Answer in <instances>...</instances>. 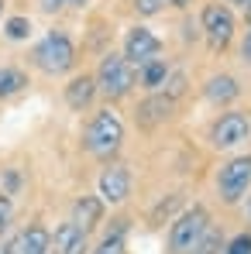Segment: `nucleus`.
Instances as JSON below:
<instances>
[{
    "mask_svg": "<svg viewBox=\"0 0 251 254\" xmlns=\"http://www.w3.org/2000/svg\"><path fill=\"white\" fill-rule=\"evenodd\" d=\"M131 196V172L124 165H110L100 175V199L103 203H124Z\"/></svg>",
    "mask_w": 251,
    "mask_h": 254,
    "instance_id": "9d476101",
    "label": "nucleus"
},
{
    "mask_svg": "<svg viewBox=\"0 0 251 254\" xmlns=\"http://www.w3.org/2000/svg\"><path fill=\"white\" fill-rule=\"evenodd\" d=\"M241 55H245V62H251V28H248V35H245V45H241Z\"/></svg>",
    "mask_w": 251,
    "mask_h": 254,
    "instance_id": "cd10ccee",
    "label": "nucleus"
},
{
    "mask_svg": "<svg viewBox=\"0 0 251 254\" xmlns=\"http://www.w3.org/2000/svg\"><path fill=\"white\" fill-rule=\"evenodd\" d=\"M162 52V42L148 31V28H131L124 38V59L131 65H145L148 59H159Z\"/></svg>",
    "mask_w": 251,
    "mask_h": 254,
    "instance_id": "6e6552de",
    "label": "nucleus"
},
{
    "mask_svg": "<svg viewBox=\"0 0 251 254\" xmlns=\"http://www.w3.org/2000/svg\"><path fill=\"white\" fill-rule=\"evenodd\" d=\"M200 24H203V35H207L213 52H224L231 45V38H234V14L224 3H207Z\"/></svg>",
    "mask_w": 251,
    "mask_h": 254,
    "instance_id": "423d86ee",
    "label": "nucleus"
},
{
    "mask_svg": "<svg viewBox=\"0 0 251 254\" xmlns=\"http://www.w3.org/2000/svg\"><path fill=\"white\" fill-rule=\"evenodd\" d=\"M3 35H7L10 42H24V38L31 35V21H28V17H7Z\"/></svg>",
    "mask_w": 251,
    "mask_h": 254,
    "instance_id": "aec40b11",
    "label": "nucleus"
},
{
    "mask_svg": "<svg viewBox=\"0 0 251 254\" xmlns=\"http://www.w3.org/2000/svg\"><path fill=\"white\" fill-rule=\"evenodd\" d=\"M251 186V155H238L217 172V192L224 203H238Z\"/></svg>",
    "mask_w": 251,
    "mask_h": 254,
    "instance_id": "39448f33",
    "label": "nucleus"
},
{
    "mask_svg": "<svg viewBox=\"0 0 251 254\" xmlns=\"http://www.w3.org/2000/svg\"><path fill=\"white\" fill-rule=\"evenodd\" d=\"M248 134H251V121L245 114H238V110L220 114L217 124L210 127V141H213L217 148H238V144L248 141Z\"/></svg>",
    "mask_w": 251,
    "mask_h": 254,
    "instance_id": "0eeeda50",
    "label": "nucleus"
},
{
    "mask_svg": "<svg viewBox=\"0 0 251 254\" xmlns=\"http://www.w3.org/2000/svg\"><path fill=\"white\" fill-rule=\"evenodd\" d=\"M0 14H3V0H0Z\"/></svg>",
    "mask_w": 251,
    "mask_h": 254,
    "instance_id": "473e14b6",
    "label": "nucleus"
},
{
    "mask_svg": "<svg viewBox=\"0 0 251 254\" xmlns=\"http://www.w3.org/2000/svg\"><path fill=\"white\" fill-rule=\"evenodd\" d=\"M245 14H248V21H251V0H245Z\"/></svg>",
    "mask_w": 251,
    "mask_h": 254,
    "instance_id": "7c9ffc66",
    "label": "nucleus"
},
{
    "mask_svg": "<svg viewBox=\"0 0 251 254\" xmlns=\"http://www.w3.org/2000/svg\"><path fill=\"white\" fill-rule=\"evenodd\" d=\"M0 254H17V241H14V237H3V234H0Z\"/></svg>",
    "mask_w": 251,
    "mask_h": 254,
    "instance_id": "bb28decb",
    "label": "nucleus"
},
{
    "mask_svg": "<svg viewBox=\"0 0 251 254\" xmlns=\"http://www.w3.org/2000/svg\"><path fill=\"white\" fill-rule=\"evenodd\" d=\"M24 86H28V76H24L21 69H14V65H0V100L17 96Z\"/></svg>",
    "mask_w": 251,
    "mask_h": 254,
    "instance_id": "f3484780",
    "label": "nucleus"
},
{
    "mask_svg": "<svg viewBox=\"0 0 251 254\" xmlns=\"http://www.w3.org/2000/svg\"><path fill=\"white\" fill-rule=\"evenodd\" d=\"M207 227H210V213L203 206L179 213V220L172 223V234H168V254H189L193 244L207 234Z\"/></svg>",
    "mask_w": 251,
    "mask_h": 254,
    "instance_id": "20e7f679",
    "label": "nucleus"
},
{
    "mask_svg": "<svg viewBox=\"0 0 251 254\" xmlns=\"http://www.w3.org/2000/svg\"><path fill=\"white\" fill-rule=\"evenodd\" d=\"M168 79V65H166V59H148L145 65H138V83L145 86V89H159V86H166Z\"/></svg>",
    "mask_w": 251,
    "mask_h": 254,
    "instance_id": "dca6fc26",
    "label": "nucleus"
},
{
    "mask_svg": "<svg viewBox=\"0 0 251 254\" xmlns=\"http://www.w3.org/2000/svg\"><path fill=\"white\" fill-rule=\"evenodd\" d=\"M172 110H175V100H172L168 93H152V96L138 107V127L152 130V127L166 124L168 117H172Z\"/></svg>",
    "mask_w": 251,
    "mask_h": 254,
    "instance_id": "1a4fd4ad",
    "label": "nucleus"
},
{
    "mask_svg": "<svg viewBox=\"0 0 251 254\" xmlns=\"http://www.w3.org/2000/svg\"><path fill=\"white\" fill-rule=\"evenodd\" d=\"M248 220H251V196H248Z\"/></svg>",
    "mask_w": 251,
    "mask_h": 254,
    "instance_id": "2f4dec72",
    "label": "nucleus"
},
{
    "mask_svg": "<svg viewBox=\"0 0 251 254\" xmlns=\"http://www.w3.org/2000/svg\"><path fill=\"white\" fill-rule=\"evenodd\" d=\"M238 93H241V86L234 76H210L207 79V100L210 103H231V100H238Z\"/></svg>",
    "mask_w": 251,
    "mask_h": 254,
    "instance_id": "2eb2a0df",
    "label": "nucleus"
},
{
    "mask_svg": "<svg viewBox=\"0 0 251 254\" xmlns=\"http://www.w3.org/2000/svg\"><path fill=\"white\" fill-rule=\"evenodd\" d=\"M179 206V196H168V199H162L159 206H155V213H152V223H162V216H172V210Z\"/></svg>",
    "mask_w": 251,
    "mask_h": 254,
    "instance_id": "5701e85b",
    "label": "nucleus"
},
{
    "mask_svg": "<svg viewBox=\"0 0 251 254\" xmlns=\"http://www.w3.org/2000/svg\"><path fill=\"white\" fill-rule=\"evenodd\" d=\"M162 7H166V0H134V10H138L141 17H155Z\"/></svg>",
    "mask_w": 251,
    "mask_h": 254,
    "instance_id": "4be33fe9",
    "label": "nucleus"
},
{
    "mask_svg": "<svg viewBox=\"0 0 251 254\" xmlns=\"http://www.w3.org/2000/svg\"><path fill=\"white\" fill-rule=\"evenodd\" d=\"M166 3H172V7H186L189 0H166Z\"/></svg>",
    "mask_w": 251,
    "mask_h": 254,
    "instance_id": "c85d7f7f",
    "label": "nucleus"
},
{
    "mask_svg": "<svg viewBox=\"0 0 251 254\" xmlns=\"http://www.w3.org/2000/svg\"><path fill=\"white\" fill-rule=\"evenodd\" d=\"M134 83H138V72H134V65L127 62L124 55H117V52L103 55L100 69H96V89H100L103 96L121 100V96H127V93L134 89Z\"/></svg>",
    "mask_w": 251,
    "mask_h": 254,
    "instance_id": "7ed1b4c3",
    "label": "nucleus"
},
{
    "mask_svg": "<svg viewBox=\"0 0 251 254\" xmlns=\"http://www.w3.org/2000/svg\"><path fill=\"white\" fill-rule=\"evenodd\" d=\"M96 96V76H76L73 83L66 86V103L73 110H86Z\"/></svg>",
    "mask_w": 251,
    "mask_h": 254,
    "instance_id": "ddd939ff",
    "label": "nucleus"
},
{
    "mask_svg": "<svg viewBox=\"0 0 251 254\" xmlns=\"http://www.w3.org/2000/svg\"><path fill=\"white\" fill-rule=\"evenodd\" d=\"M220 251H224V234L213 230V227H207V234L193 244V251H189V254H220Z\"/></svg>",
    "mask_w": 251,
    "mask_h": 254,
    "instance_id": "6ab92c4d",
    "label": "nucleus"
},
{
    "mask_svg": "<svg viewBox=\"0 0 251 254\" xmlns=\"http://www.w3.org/2000/svg\"><path fill=\"white\" fill-rule=\"evenodd\" d=\"M52 251V234L45 230L42 223H31L21 230L17 237V254H48Z\"/></svg>",
    "mask_w": 251,
    "mask_h": 254,
    "instance_id": "f8f14e48",
    "label": "nucleus"
},
{
    "mask_svg": "<svg viewBox=\"0 0 251 254\" xmlns=\"http://www.w3.org/2000/svg\"><path fill=\"white\" fill-rule=\"evenodd\" d=\"M89 254H127V241H124V220H117V227L96 244V251Z\"/></svg>",
    "mask_w": 251,
    "mask_h": 254,
    "instance_id": "a211bd4d",
    "label": "nucleus"
},
{
    "mask_svg": "<svg viewBox=\"0 0 251 254\" xmlns=\"http://www.w3.org/2000/svg\"><path fill=\"white\" fill-rule=\"evenodd\" d=\"M89 0H69V7H86Z\"/></svg>",
    "mask_w": 251,
    "mask_h": 254,
    "instance_id": "c756f323",
    "label": "nucleus"
},
{
    "mask_svg": "<svg viewBox=\"0 0 251 254\" xmlns=\"http://www.w3.org/2000/svg\"><path fill=\"white\" fill-rule=\"evenodd\" d=\"M224 254H251V234H238L231 244H224Z\"/></svg>",
    "mask_w": 251,
    "mask_h": 254,
    "instance_id": "412c9836",
    "label": "nucleus"
},
{
    "mask_svg": "<svg viewBox=\"0 0 251 254\" xmlns=\"http://www.w3.org/2000/svg\"><path fill=\"white\" fill-rule=\"evenodd\" d=\"M38 7H42L45 14H59L62 7H69V0H38Z\"/></svg>",
    "mask_w": 251,
    "mask_h": 254,
    "instance_id": "a878e982",
    "label": "nucleus"
},
{
    "mask_svg": "<svg viewBox=\"0 0 251 254\" xmlns=\"http://www.w3.org/2000/svg\"><path fill=\"white\" fill-rule=\"evenodd\" d=\"M10 216H14V206H10V199L0 192V234H7V227H10Z\"/></svg>",
    "mask_w": 251,
    "mask_h": 254,
    "instance_id": "393cba45",
    "label": "nucleus"
},
{
    "mask_svg": "<svg viewBox=\"0 0 251 254\" xmlns=\"http://www.w3.org/2000/svg\"><path fill=\"white\" fill-rule=\"evenodd\" d=\"M100 220H103V199H96V196L76 199V206H73V223H76V227H83L86 234H89Z\"/></svg>",
    "mask_w": 251,
    "mask_h": 254,
    "instance_id": "4468645a",
    "label": "nucleus"
},
{
    "mask_svg": "<svg viewBox=\"0 0 251 254\" xmlns=\"http://www.w3.org/2000/svg\"><path fill=\"white\" fill-rule=\"evenodd\" d=\"M0 182H3V196H14L17 189H21V175L14 169H7L3 175H0Z\"/></svg>",
    "mask_w": 251,
    "mask_h": 254,
    "instance_id": "b1692460",
    "label": "nucleus"
},
{
    "mask_svg": "<svg viewBox=\"0 0 251 254\" xmlns=\"http://www.w3.org/2000/svg\"><path fill=\"white\" fill-rule=\"evenodd\" d=\"M31 62H35V69H42L45 76H62V72H69L76 65V45L69 42L66 31H48L42 42L35 45Z\"/></svg>",
    "mask_w": 251,
    "mask_h": 254,
    "instance_id": "f257e3e1",
    "label": "nucleus"
},
{
    "mask_svg": "<svg viewBox=\"0 0 251 254\" xmlns=\"http://www.w3.org/2000/svg\"><path fill=\"white\" fill-rule=\"evenodd\" d=\"M121 144H124V124L107 107V110H100L89 121V127H86V151L96 155V158H114L121 151Z\"/></svg>",
    "mask_w": 251,
    "mask_h": 254,
    "instance_id": "f03ea898",
    "label": "nucleus"
},
{
    "mask_svg": "<svg viewBox=\"0 0 251 254\" xmlns=\"http://www.w3.org/2000/svg\"><path fill=\"white\" fill-rule=\"evenodd\" d=\"M52 251L55 254H86V230L76 227L73 220L62 223V227H55V234H52Z\"/></svg>",
    "mask_w": 251,
    "mask_h": 254,
    "instance_id": "9b49d317",
    "label": "nucleus"
}]
</instances>
